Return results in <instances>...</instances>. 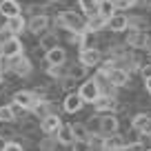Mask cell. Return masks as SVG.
Masks as SVG:
<instances>
[{"label": "cell", "instance_id": "cell-1", "mask_svg": "<svg viewBox=\"0 0 151 151\" xmlns=\"http://www.w3.org/2000/svg\"><path fill=\"white\" fill-rule=\"evenodd\" d=\"M53 24L67 29V31H85L87 29V16L76 14L73 9H62L60 14L53 16Z\"/></svg>", "mask_w": 151, "mask_h": 151}, {"label": "cell", "instance_id": "cell-2", "mask_svg": "<svg viewBox=\"0 0 151 151\" xmlns=\"http://www.w3.org/2000/svg\"><path fill=\"white\" fill-rule=\"evenodd\" d=\"M124 45H127L129 49H142V51L151 49V47H149L151 42H149V36H147V31H145V29H133V27L127 29Z\"/></svg>", "mask_w": 151, "mask_h": 151}, {"label": "cell", "instance_id": "cell-3", "mask_svg": "<svg viewBox=\"0 0 151 151\" xmlns=\"http://www.w3.org/2000/svg\"><path fill=\"white\" fill-rule=\"evenodd\" d=\"M78 93H80V98L85 100V104H93L96 100L102 96V91H100V85L96 78H91V80H85L80 87H78Z\"/></svg>", "mask_w": 151, "mask_h": 151}, {"label": "cell", "instance_id": "cell-4", "mask_svg": "<svg viewBox=\"0 0 151 151\" xmlns=\"http://www.w3.org/2000/svg\"><path fill=\"white\" fill-rule=\"evenodd\" d=\"M31 71H33V62L29 56L18 53L11 58V73H16L18 78H27V76H31Z\"/></svg>", "mask_w": 151, "mask_h": 151}, {"label": "cell", "instance_id": "cell-5", "mask_svg": "<svg viewBox=\"0 0 151 151\" xmlns=\"http://www.w3.org/2000/svg\"><path fill=\"white\" fill-rule=\"evenodd\" d=\"M51 27V18L47 14H38V16H31L27 20V31L33 33V36H42L47 29Z\"/></svg>", "mask_w": 151, "mask_h": 151}, {"label": "cell", "instance_id": "cell-6", "mask_svg": "<svg viewBox=\"0 0 151 151\" xmlns=\"http://www.w3.org/2000/svg\"><path fill=\"white\" fill-rule=\"evenodd\" d=\"M102 51H100L98 47H89V49H80V56H78V60L82 62L85 67H89V69H98L100 62H102Z\"/></svg>", "mask_w": 151, "mask_h": 151}, {"label": "cell", "instance_id": "cell-7", "mask_svg": "<svg viewBox=\"0 0 151 151\" xmlns=\"http://www.w3.org/2000/svg\"><path fill=\"white\" fill-rule=\"evenodd\" d=\"M131 127L142 133V138H151V113L149 111H138L131 118Z\"/></svg>", "mask_w": 151, "mask_h": 151}, {"label": "cell", "instance_id": "cell-8", "mask_svg": "<svg viewBox=\"0 0 151 151\" xmlns=\"http://www.w3.org/2000/svg\"><path fill=\"white\" fill-rule=\"evenodd\" d=\"M107 76H109V82H111L113 87H118V89L129 87V80H131V73H129V69H124V67H113Z\"/></svg>", "mask_w": 151, "mask_h": 151}, {"label": "cell", "instance_id": "cell-9", "mask_svg": "<svg viewBox=\"0 0 151 151\" xmlns=\"http://www.w3.org/2000/svg\"><path fill=\"white\" fill-rule=\"evenodd\" d=\"M120 127L118 122V116H116V111H107V113H100V133H104V136H109V133H116Z\"/></svg>", "mask_w": 151, "mask_h": 151}, {"label": "cell", "instance_id": "cell-10", "mask_svg": "<svg viewBox=\"0 0 151 151\" xmlns=\"http://www.w3.org/2000/svg\"><path fill=\"white\" fill-rule=\"evenodd\" d=\"M129 29V16L127 14H116L111 16V18H107V31L111 33H122Z\"/></svg>", "mask_w": 151, "mask_h": 151}, {"label": "cell", "instance_id": "cell-11", "mask_svg": "<svg viewBox=\"0 0 151 151\" xmlns=\"http://www.w3.org/2000/svg\"><path fill=\"white\" fill-rule=\"evenodd\" d=\"M11 100H14V102H18L22 109L31 111V107L38 102V96L33 93V89H22V91H16V93L11 96Z\"/></svg>", "mask_w": 151, "mask_h": 151}, {"label": "cell", "instance_id": "cell-12", "mask_svg": "<svg viewBox=\"0 0 151 151\" xmlns=\"http://www.w3.org/2000/svg\"><path fill=\"white\" fill-rule=\"evenodd\" d=\"M93 109L98 113H107V111H118L120 102H118V96H100L98 100L93 102Z\"/></svg>", "mask_w": 151, "mask_h": 151}, {"label": "cell", "instance_id": "cell-13", "mask_svg": "<svg viewBox=\"0 0 151 151\" xmlns=\"http://www.w3.org/2000/svg\"><path fill=\"white\" fill-rule=\"evenodd\" d=\"M60 124H62L60 116H58V113H49V116H45V118L40 120V131H42L45 136H56Z\"/></svg>", "mask_w": 151, "mask_h": 151}, {"label": "cell", "instance_id": "cell-14", "mask_svg": "<svg viewBox=\"0 0 151 151\" xmlns=\"http://www.w3.org/2000/svg\"><path fill=\"white\" fill-rule=\"evenodd\" d=\"M82 107H85V100L80 98V93H78V91H71V93H67V96H65L62 109H65L67 113H78Z\"/></svg>", "mask_w": 151, "mask_h": 151}, {"label": "cell", "instance_id": "cell-15", "mask_svg": "<svg viewBox=\"0 0 151 151\" xmlns=\"http://www.w3.org/2000/svg\"><path fill=\"white\" fill-rule=\"evenodd\" d=\"M0 53H5V56H9V58L18 56V53H24V45H22V40H20L18 36L11 38L9 42L0 45Z\"/></svg>", "mask_w": 151, "mask_h": 151}, {"label": "cell", "instance_id": "cell-16", "mask_svg": "<svg viewBox=\"0 0 151 151\" xmlns=\"http://www.w3.org/2000/svg\"><path fill=\"white\" fill-rule=\"evenodd\" d=\"M124 145H127L124 136H120V133L116 131V133H109V136H104L102 149H104V151H116V149H122Z\"/></svg>", "mask_w": 151, "mask_h": 151}, {"label": "cell", "instance_id": "cell-17", "mask_svg": "<svg viewBox=\"0 0 151 151\" xmlns=\"http://www.w3.org/2000/svg\"><path fill=\"white\" fill-rule=\"evenodd\" d=\"M56 142L58 145H65V147H71V142L76 140L73 136V129H71V124H60V129L56 131Z\"/></svg>", "mask_w": 151, "mask_h": 151}, {"label": "cell", "instance_id": "cell-18", "mask_svg": "<svg viewBox=\"0 0 151 151\" xmlns=\"http://www.w3.org/2000/svg\"><path fill=\"white\" fill-rule=\"evenodd\" d=\"M38 38H40V42H38V45H40L42 51H49V49H53V47L60 45V36H58L56 31H49V29L42 33V36H38Z\"/></svg>", "mask_w": 151, "mask_h": 151}, {"label": "cell", "instance_id": "cell-19", "mask_svg": "<svg viewBox=\"0 0 151 151\" xmlns=\"http://www.w3.org/2000/svg\"><path fill=\"white\" fill-rule=\"evenodd\" d=\"M0 14L5 18H11V16L22 14V7H20L18 0H0Z\"/></svg>", "mask_w": 151, "mask_h": 151}, {"label": "cell", "instance_id": "cell-20", "mask_svg": "<svg viewBox=\"0 0 151 151\" xmlns=\"http://www.w3.org/2000/svg\"><path fill=\"white\" fill-rule=\"evenodd\" d=\"M45 60L49 65H62V62H67V51L62 47H53L49 51H45Z\"/></svg>", "mask_w": 151, "mask_h": 151}, {"label": "cell", "instance_id": "cell-21", "mask_svg": "<svg viewBox=\"0 0 151 151\" xmlns=\"http://www.w3.org/2000/svg\"><path fill=\"white\" fill-rule=\"evenodd\" d=\"M7 27H9L11 31L16 33V36H20L22 31H27V18H24L22 14L11 16V18H7Z\"/></svg>", "mask_w": 151, "mask_h": 151}, {"label": "cell", "instance_id": "cell-22", "mask_svg": "<svg viewBox=\"0 0 151 151\" xmlns=\"http://www.w3.org/2000/svg\"><path fill=\"white\" fill-rule=\"evenodd\" d=\"M87 73H89V67H85L80 60L73 62V65H67V76H71V78H76V80H85Z\"/></svg>", "mask_w": 151, "mask_h": 151}, {"label": "cell", "instance_id": "cell-23", "mask_svg": "<svg viewBox=\"0 0 151 151\" xmlns=\"http://www.w3.org/2000/svg\"><path fill=\"white\" fill-rule=\"evenodd\" d=\"M98 45H100V33H98V31H91V29H85V31H82V42H80V49L98 47Z\"/></svg>", "mask_w": 151, "mask_h": 151}, {"label": "cell", "instance_id": "cell-24", "mask_svg": "<svg viewBox=\"0 0 151 151\" xmlns=\"http://www.w3.org/2000/svg\"><path fill=\"white\" fill-rule=\"evenodd\" d=\"M36 129H40V120H33L29 113L20 120V124H18V131L20 133H31V131H36Z\"/></svg>", "mask_w": 151, "mask_h": 151}, {"label": "cell", "instance_id": "cell-25", "mask_svg": "<svg viewBox=\"0 0 151 151\" xmlns=\"http://www.w3.org/2000/svg\"><path fill=\"white\" fill-rule=\"evenodd\" d=\"M45 71H47V76L51 80H62L67 76V62H62V65H49Z\"/></svg>", "mask_w": 151, "mask_h": 151}, {"label": "cell", "instance_id": "cell-26", "mask_svg": "<svg viewBox=\"0 0 151 151\" xmlns=\"http://www.w3.org/2000/svg\"><path fill=\"white\" fill-rule=\"evenodd\" d=\"M116 2L113 0H98V14L102 16V18H111L113 14H116Z\"/></svg>", "mask_w": 151, "mask_h": 151}, {"label": "cell", "instance_id": "cell-27", "mask_svg": "<svg viewBox=\"0 0 151 151\" xmlns=\"http://www.w3.org/2000/svg\"><path fill=\"white\" fill-rule=\"evenodd\" d=\"M76 2H78V7L82 9V14H85L87 18L98 14V0H76Z\"/></svg>", "mask_w": 151, "mask_h": 151}, {"label": "cell", "instance_id": "cell-28", "mask_svg": "<svg viewBox=\"0 0 151 151\" xmlns=\"http://www.w3.org/2000/svg\"><path fill=\"white\" fill-rule=\"evenodd\" d=\"M87 29H91V31H102V29H107V18H102L100 14L91 16V18H87Z\"/></svg>", "mask_w": 151, "mask_h": 151}, {"label": "cell", "instance_id": "cell-29", "mask_svg": "<svg viewBox=\"0 0 151 151\" xmlns=\"http://www.w3.org/2000/svg\"><path fill=\"white\" fill-rule=\"evenodd\" d=\"M16 116L14 113V109H11V104H2L0 107V122H5V124H14L16 122Z\"/></svg>", "mask_w": 151, "mask_h": 151}, {"label": "cell", "instance_id": "cell-30", "mask_svg": "<svg viewBox=\"0 0 151 151\" xmlns=\"http://www.w3.org/2000/svg\"><path fill=\"white\" fill-rule=\"evenodd\" d=\"M60 89L65 91V93L78 91V80H76V78H71V76H65V78L60 80Z\"/></svg>", "mask_w": 151, "mask_h": 151}, {"label": "cell", "instance_id": "cell-31", "mask_svg": "<svg viewBox=\"0 0 151 151\" xmlns=\"http://www.w3.org/2000/svg\"><path fill=\"white\" fill-rule=\"evenodd\" d=\"M91 145H89V138H76L71 142V151H89Z\"/></svg>", "mask_w": 151, "mask_h": 151}, {"label": "cell", "instance_id": "cell-32", "mask_svg": "<svg viewBox=\"0 0 151 151\" xmlns=\"http://www.w3.org/2000/svg\"><path fill=\"white\" fill-rule=\"evenodd\" d=\"M71 129H73V136L76 138H89V129H87V124L73 122V124H71Z\"/></svg>", "mask_w": 151, "mask_h": 151}, {"label": "cell", "instance_id": "cell-33", "mask_svg": "<svg viewBox=\"0 0 151 151\" xmlns=\"http://www.w3.org/2000/svg\"><path fill=\"white\" fill-rule=\"evenodd\" d=\"M0 73L2 76L11 73V58L5 56V53H0Z\"/></svg>", "mask_w": 151, "mask_h": 151}, {"label": "cell", "instance_id": "cell-34", "mask_svg": "<svg viewBox=\"0 0 151 151\" xmlns=\"http://www.w3.org/2000/svg\"><path fill=\"white\" fill-rule=\"evenodd\" d=\"M129 27H133V29H145V27H149V24H147V20L142 18V16H129Z\"/></svg>", "mask_w": 151, "mask_h": 151}, {"label": "cell", "instance_id": "cell-35", "mask_svg": "<svg viewBox=\"0 0 151 151\" xmlns=\"http://www.w3.org/2000/svg\"><path fill=\"white\" fill-rule=\"evenodd\" d=\"M11 38H16V33L11 31V29L7 27V24H5V27H0V45H5V42H9Z\"/></svg>", "mask_w": 151, "mask_h": 151}, {"label": "cell", "instance_id": "cell-36", "mask_svg": "<svg viewBox=\"0 0 151 151\" xmlns=\"http://www.w3.org/2000/svg\"><path fill=\"white\" fill-rule=\"evenodd\" d=\"M45 9H47V7L45 5H36V2H31V5H27V14L29 16H38V14H45Z\"/></svg>", "mask_w": 151, "mask_h": 151}, {"label": "cell", "instance_id": "cell-37", "mask_svg": "<svg viewBox=\"0 0 151 151\" xmlns=\"http://www.w3.org/2000/svg\"><path fill=\"white\" fill-rule=\"evenodd\" d=\"M124 151H145V142L142 140H136V142H127V145L122 147Z\"/></svg>", "mask_w": 151, "mask_h": 151}, {"label": "cell", "instance_id": "cell-38", "mask_svg": "<svg viewBox=\"0 0 151 151\" xmlns=\"http://www.w3.org/2000/svg\"><path fill=\"white\" fill-rule=\"evenodd\" d=\"M116 2V9H131L138 5V0H113Z\"/></svg>", "mask_w": 151, "mask_h": 151}, {"label": "cell", "instance_id": "cell-39", "mask_svg": "<svg viewBox=\"0 0 151 151\" xmlns=\"http://www.w3.org/2000/svg\"><path fill=\"white\" fill-rule=\"evenodd\" d=\"M53 145H56V138H53V136H47L45 140H40V142H38V147H40V149H45V151L53 149Z\"/></svg>", "mask_w": 151, "mask_h": 151}, {"label": "cell", "instance_id": "cell-40", "mask_svg": "<svg viewBox=\"0 0 151 151\" xmlns=\"http://www.w3.org/2000/svg\"><path fill=\"white\" fill-rule=\"evenodd\" d=\"M2 151H24V149H22V145H20V142L7 140V145H5V149H2Z\"/></svg>", "mask_w": 151, "mask_h": 151}, {"label": "cell", "instance_id": "cell-41", "mask_svg": "<svg viewBox=\"0 0 151 151\" xmlns=\"http://www.w3.org/2000/svg\"><path fill=\"white\" fill-rule=\"evenodd\" d=\"M140 76H142V80L151 78V62H145V65L140 67Z\"/></svg>", "mask_w": 151, "mask_h": 151}, {"label": "cell", "instance_id": "cell-42", "mask_svg": "<svg viewBox=\"0 0 151 151\" xmlns=\"http://www.w3.org/2000/svg\"><path fill=\"white\" fill-rule=\"evenodd\" d=\"M145 91H147V96H151V78L145 80Z\"/></svg>", "mask_w": 151, "mask_h": 151}, {"label": "cell", "instance_id": "cell-43", "mask_svg": "<svg viewBox=\"0 0 151 151\" xmlns=\"http://www.w3.org/2000/svg\"><path fill=\"white\" fill-rule=\"evenodd\" d=\"M7 140H9V138H5V136H2V133H0V151L5 149V145H7Z\"/></svg>", "mask_w": 151, "mask_h": 151}, {"label": "cell", "instance_id": "cell-44", "mask_svg": "<svg viewBox=\"0 0 151 151\" xmlns=\"http://www.w3.org/2000/svg\"><path fill=\"white\" fill-rule=\"evenodd\" d=\"M20 145H22V149H24V147H31V140H29V138H22V140H20Z\"/></svg>", "mask_w": 151, "mask_h": 151}, {"label": "cell", "instance_id": "cell-45", "mask_svg": "<svg viewBox=\"0 0 151 151\" xmlns=\"http://www.w3.org/2000/svg\"><path fill=\"white\" fill-rule=\"evenodd\" d=\"M147 62H151V49H147Z\"/></svg>", "mask_w": 151, "mask_h": 151}, {"label": "cell", "instance_id": "cell-46", "mask_svg": "<svg viewBox=\"0 0 151 151\" xmlns=\"http://www.w3.org/2000/svg\"><path fill=\"white\" fill-rule=\"evenodd\" d=\"M89 151H104V149H102V147H91Z\"/></svg>", "mask_w": 151, "mask_h": 151}, {"label": "cell", "instance_id": "cell-47", "mask_svg": "<svg viewBox=\"0 0 151 151\" xmlns=\"http://www.w3.org/2000/svg\"><path fill=\"white\" fill-rule=\"evenodd\" d=\"M2 78H5V76H2V73H0V85H2V82H5V80H2Z\"/></svg>", "mask_w": 151, "mask_h": 151}, {"label": "cell", "instance_id": "cell-48", "mask_svg": "<svg viewBox=\"0 0 151 151\" xmlns=\"http://www.w3.org/2000/svg\"><path fill=\"white\" fill-rule=\"evenodd\" d=\"M47 2H60V0H47Z\"/></svg>", "mask_w": 151, "mask_h": 151}, {"label": "cell", "instance_id": "cell-49", "mask_svg": "<svg viewBox=\"0 0 151 151\" xmlns=\"http://www.w3.org/2000/svg\"><path fill=\"white\" fill-rule=\"evenodd\" d=\"M147 151H151V149H147Z\"/></svg>", "mask_w": 151, "mask_h": 151}]
</instances>
